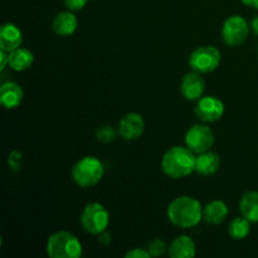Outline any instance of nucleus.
I'll use <instances>...</instances> for the list:
<instances>
[{"label":"nucleus","mask_w":258,"mask_h":258,"mask_svg":"<svg viewBox=\"0 0 258 258\" xmlns=\"http://www.w3.org/2000/svg\"><path fill=\"white\" fill-rule=\"evenodd\" d=\"M145 249L149 252L150 257H160L161 254H164L168 251V247H166L164 241L159 238H154L153 241L149 242Z\"/></svg>","instance_id":"nucleus-21"},{"label":"nucleus","mask_w":258,"mask_h":258,"mask_svg":"<svg viewBox=\"0 0 258 258\" xmlns=\"http://www.w3.org/2000/svg\"><path fill=\"white\" fill-rule=\"evenodd\" d=\"M249 27H251L252 32H253L254 34L258 35V15H256V17L251 20V23H249Z\"/></svg>","instance_id":"nucleus-26"},{"label":"nucleus","mask_w":258,"mask_h":258,"mask_svg":"<svg viewBox=\"0 0 258 258\" xmlns=\"http://www.w3.org/2000/svg\"><path fill=\"white\" fill-rule=\"evenodd\" d=\"M214 144V133L209 126L198 123L186 131L185 145L194 154H202L211 150Z\"/></svg>","instance_id":"nucleus-8"},{"label":"nucleus","mask_w":258,"mask_h":258,"mask_svg":"<svg viewBox=\"0 0 258 258\" xmlns=\"http://www.w3.org/2000/svg\"><path fill=\"white\" fill-rule=\"evenodd\" d=\"M166 214L173 226L188 229L201 223L203 218V208L198 199L189 196H181L169 204Z\"/></svg>","instance_id":"nucleus-1"},{"label":"nucleus","mask_w":258,"mask_h":258,"mask_svg":"<svg viewBox=\"0 0 258 258\" xmlns=\"http://www.w3.org/2000/svg\"><path fill=\"white\" fill-rule=\"evenodd\" d=\"M239 212L251 223H258V191L249 190L239 201Z\"/></svg>","instance_id":"nucleus-18"},{"label":"nucleus","mask_w":258,"mask_h":258,"mask_svg":"<svg viewBox=\"0 0 258 258\" xmlns=\"http://www.w3.org/2000/svg\"><path fill=\"white\" fill-rule=\"evenodd\" d=\"M168 253L171 258H193L197 254L196 242L189 236H179L168 247Z\"/></svg>","instance_id":"nucleus-14"},{"label":"nucleus","mask_w":258,"mask_h":258,"mask_svg":"<svg viewBox=\"0 0 258 258\" xmlns=\"http://www.w3.org/2000/svg\"><path fill=\"white\" fill-rule=\"evenodd\" d=\"M144 131H145V121L140 113H126L118 122V134L126 141L138 140Z\"/></svg>","instance_id":"nucleus-10"},{"label":"nucleus","mask_w":258,"mask_h":258,"mask_svg":"<svg viewBox=\"0 0 258 258\" xmlns=\"http://www.w3.org/2000/svg\"><path fill=\"white\" fill-rule=\"evenodd\" d=\"M126 258H149L150 254L146 249H141V248H134L131 251H128L127 253L125 254Z\"/></svg>","instance_id":"nucleus-24"},{"label":"nucleus","mask_w":258,"mask_h":258,"mask_svg":"<svg viewBox=\"0 0 258 258\" xmlns=\"http://www.w3.org/2000/svg\"><path fill=\"white\" fill-rule=\"evenodd\" d=\"M88 3V0H64V5L72 12L76 10H81L86 7V4Z\"/></svg>","instance_id":"nucleus-23"},{"label":"nucleus","mask_w":258,"mask_h":258,"mask_svg":"<svg viewBox=\"0 0 258 258\" xmlns=\"http://www.w3.org/2000/svg\"><path fill=\"white\" fill-rule=\"evenodd\" d=\"M105 168L100 159L95 156H85L72 168V178L81 188H91L102 180Z\"/></svg>","instance_id":"nucleus-4"},{"label":"nucleus","mask_w":258,"mask_h":258,"mask_svg":"<svg viewBox=\"0 0 258 258\" xmlns=\"http://www.w3.org/2000/svg\"><path fill=\"white\" fill-rule=\"evenodd\" d=\"M248 22L241 15H232L228 17L222 27V38L223 42L229 47H238L243 44L249 34Z\"/></svg>","instance_id":"nucleus-7"},{"label":"nucleus","mask_w":258,"mask_h":258,"mask_svg":"<svg viewBox=\"0 0 258 258\" xmlns=\"http://www.w3.org/2000/svg\"><path fill=\"white\" fill-rule=\"evenodd\" d=\"M80 221L83 229L87 233L93 234V236H100L108 228L110 213L105 208V206L97 203V202H93V203H88L83 208Z\"/></svg>","instance_id":"nucleus-5"},{"label":"nucleus","mask_w":258,"mask_h":258,"mask_svg":"<svg viewBox=\"0 0 258 258\" xmlns=\"http://www.w3.org/2000/svg\"><path fill=\"white\" fill-rule=\"evenodd\" d=\"M229 236L236 241H241L248 237L251 233V222L246 218V217H236L233 221L229 223L228 228Z\"/></svg>","instance_id":"nucleus-20"},{"label":"nucleus","mask_w":258,"mask_h":258,"mask_svg":"<svg viewBox=\"0 0 258 258\" xmlns=\"http://www.w3.org/2000/svg\"><path fill=\"white\" fill-rule=\"evenodd\" d=\"M117 133H116V130L112 126H100V127L97 128V131H96V138H97V140L101 141V143H111V141L115 140Z\"/></svg>","instance_id":"nucleus-22"},{"label":"nucleus","mask_w":258,"mask_h":258,"mask_svg":"<svg viewBox=\"0 0 258 258\" xmlns=\"http://www.w3.org/2000/svg\"><path fill=\"white\" fill-rule=\"evenodd\" d=\"M196 115L204 122H216L224 115V103L214 96L201 97L196 105Z\"/></svg>","instance_id":"nucleus-9"},{"label":"nucleus","mask_w":258,"mask_h":258,"mask_svg":"<svg viewBox=\"0 0 258 258\" xmlns=\"http://www.w3.org/2000/svg\"><path fill=\"white\" fill-rule=\"evenodd\" d=\"M33 62H34V55L27 48L19 47L9 53V66L17 72L27 71L28 68L32 67Z\"/></svg>","instance_id":"nucleus-19"},{"label":"nucleus","mask_w":258,"mask_h":258,"mask_svg":"<svg viewBox=\"0 0 258 258\" xmlns=\"http://www.w3.org/2000/svg\"><path fill=\"white\" fill-rule=\"evenodd\" d=\"M222 60V54L213 45H202L189 55V66L196 72L206 75L216 71Z\"/></svg>","instance_id":"nucleus-6"},{"label":"nucleus","mask_w":258,"mask_h":258,"mask_svg":"<svg viewBox=\"0 0 258 258\" xmlns=\"http://www.w3.org/2000/svg\"><path fill=\"white\" fill-rule=\"evenodd\" d=\"M23 43V33L13 23H5L0 29V49L10 53Z\"/></svg>","instance_id":"nucleus-12"},{"label":"nucleus","mask_w":258,"mask_h":258,"mask_svg":"<svg viewBox=\"0 0 258 258\" xmlns=\"http://www.w3.org/2000/svg\"><path fill=\"white\" fill-rule=\"evenodd\" d=\"M229 209L222 201H212L203 208V219L209 224H219L228 217Z\"/></svg>","instance_id":"nucleus-17"},{"label":"nucleus","mask_w":258,"mask_h":258,"mask_svg":"<svg viewBox=\"0 0 258 258\" xmlns=\"http://www.w3.org/2000/svg\"><path fill=\"white\" fill-rule=\"evenodd\" d=\"M50 27H52L53 32L57 35H59V37L72 35L77 30L78 27L77 17L73 14L72 10H70V12H60L53 18Z\"/></svg>","instance_id":"nucleus-13"},{"label":"nucleus","mask_w":258,"mask_h":258,"mask_svg":"<svg viewBox=\"0 0 258 258\" xmlns=\"http://www.w3.org/2000/svg\"><path fill=\"white\" fill-rule=\"evenodd\" d=\"M221 168V156L214 151H206L197 156L196 171L203 176H209L216 174Z\"/></svg>","instance_id":"nucleus-16"},{"label":"nucleus","mask_w":258,"mask_h":258,"mask_svg":"<svg viewBox=\"0 0 258 258\" xmlns=\"http://www.w3.org/2000/svg\"><path fill=\"white\" fill-rule=\"evenodd\" d=\"M206 90V81L202 77V73L189 72L181 80V95L188 101H198L203 96Z\"/></svg>","instance_id":"nucleus-11"},{"label":"nucleus","mask_w":258,"mask_h":258,"mask_svg":"<svg viewBox=\"0 0 258 258\" xmlns=\"http://www.w3.org/2000/svg\"><path fill=\"white\" fill-rule=\"evenodd\" d=\"M110 237H111L110 234L106 233V232H103V233L100 234V242H101V243H103V244H107L108 242L111 241Z\"/></svg>","instance_id":"nucleus-28"},{"label":"nucleus","mask_w":258,"mask_h":258,"mask_svg":"<svg viewBox=\"0 0 258 258\" xmlns=\"http://www.w3.org/2000/svg\"><path fill=\"white\" fill-rule=\"evenodd\" d=\"M45 249L50 258H78L82 256V243L75 234L67 231L53 233L48 238Z\"/></svg>","instance_id":"nucleus-3"},{"label":"nucleus","mask_w":258,"mask_h":258,"mask_svg":"<svg viewBox=\"0 0 258 258\" xmlns=\"http://www.w3.org/2000/svg\"><path fill=\"white\" fill-rule=\"evenodd\" d=\"M24 92L15 82H5L0 87V102L8 110L17 108L22 103Z\"/></svg>","instance_id":"nucleus-15"},{"label":"nucleus","mask_w":258,"mask_h":258,"mask_svg":"<svg viewBox=\"0 0 258 258\" xmlns=\"http://www.w3.org/2000/svg\"><path fill=\"white\" fill-rule=\"evenodd\" d=\"M244 5L249 8H253V9L258 10V0H241Z\"/></svg>","instance_id":"nucleus-27"},{"label":"nucleus","mask_w":258,"mask_h":258,"mask_svg":"<svg viewBox=\"0 0 258 258\" xmlns=\"http://www.w3.org/2000/svg\"><path fill=\"white\" fill-rule=\"evenodd\" d=\"M7 64H9V53L0 50V70H4Z\"/></svg>","instance_id":"nucleus-25"},{"label":"nucleus","mask_w":258,"mask_h":258,"mask_svg":"<svg viewBox=\"0 0 258 258\" xmlns=\"http://www.w3.org/2000/svg\"><path fill=\"white\" fill-rule=\"evenodd\" d=\"M196 160L189 148L173 146L161 158V170L171 179H183L196 171Z\"/></svg>","instance_id":"nucleus-2"}]
</instances>
